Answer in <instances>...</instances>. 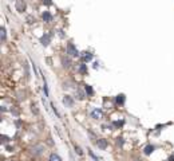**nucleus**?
Wrapping results in <instances>:
<instances>
[{"mask_svg":"<svg viewBox=\"0 0 174 161\" xmlns=\"http://www.w3.org/2000/svg\"><path fill=\"white\" fill-rule=\"evenodd\" d=\"M67 54H70L71 57H78L79 52H78L76 47L72 44V43H68V44H67Z\"/></svg>","mask_w":174,"mask_h":161,"instance_id":"obj_1","label":"nucleus"},{"mask_svg":"<svg viewBox=\"0 0 174 161\" xmlns=\"http://www.w3.org/2000/svg\"><path fill=\"white\" fill-rule=\"evenodd\" d=\"M15 7H16V10L19 11V12H24V11H26L27 4H26V2H24V0H16V4H15Z\"/></svg>","mask_w":174,"mask_h":161,"instance_id":"obj_2","label":"nucleus"},{"mask_svg":"<svg viewBox=\"0 0 174 161\" xmlns=\"http://www.w3.org/2000/svg\"><path fill=\"white\" fill-rule=\"evenodd\" d=\"M43 150H44V146H43V145H36V146L32 148V153L35 154V156H39V154H42Z\"/></svg>","mask_w":174,"mask_h":161,"instance_id":"obj_3","label":"nucleus"},{"mask_svg":"<svg viewBox=\"0 0 174 161\" xmlns=\"http://www.w3.org/2000/svg\"><path fill=\"white\" fill-rule=\"evenodd\" d=\"M40 42H42L43 46H48V43L51 42V35H48V34H44V35L40 38Z\"/></svg>","mask_w":174,"mask_h":161,"instance_id":"obj_4","label":"nucleus"},{"mask_svg":"<svg viewBox=\"0 0 174 161\" xmlns=\"http://www.w3.org/2000/svg\"><path fill=\"white\" fill-rule=\"evenodd\" d=\"M63 104L66 105V106L71 107V106H74V100L70 97V95H66V97L63 98Z\"/></svg>","mask_w":174,"mask_h":161,"instance_id":"obj_5","label":"nucleus"},{"mask_svg":"<svg viewBox=\"0 0 174 161\" xmlns=\"http://www.w3.org/2000/svg\"><path fill=\"white\" fill-rule=\"evenodd\" d=\"M97 145H98V148H101V149L103 150V149H106V148H107V141L103 140V138H101V140L97 141Z\"/></svg>","mask_w":174,"mask_h":161,"instance_id":"obj_6","label":"nucleus"},{"mask_svg":"<svg viewBox=\"0 0 174 161\" xmlns=\"http://www.w3.org/2000/svg\"><path fill=\"white\" fill-rule=\"evenodd\" d=\"M42 18H43V20H44V21H47V23H48V21H51V20H52V15L50 14L48 11H44V12H43Z\"/></svg>","mask_w":174,"mask_h":161,"instance_id":"obj_7","label":"nucleus"},{"mask_svg":"<svg viewBox=\"0 0 174 161\" xmlns=\"http://www.w3.org/2000/svg\"><path fill=\"white\" fill-rule=\"evenodd\" d=\"M102 110L101 109H95V110H92L91 111V116H92V118H101L102 117Z\"/></svg>","mask_w":174,"mask_h":161,"instance_id":"obj_8","label":"nucleus"},{"mask_svg":"<svg viewBox=\"0 0 174 161\" xmlns=\"http://www.w3.org/2000/svg\"><path fill=\"white\" fill-rule=\"evenodd\" d=\"M82 57H83V61L85 62H89L92 59V54H90V52H83Z\"/></svg>","mask_w":174,"mask_h":161,"instance_id":"obj_9","label":"nucleus"},{"mask_svg":"<svg viewBox=\"0 0 174 161\" xmlns=\"http://www.w3.org/2000/svg\"><path fill=\"white\" fill-rule=\"evenodd\" d=\"M115 101H117V104H118V105H123V104H125V95H123V94L118 95Z\"/></svg>","mask_w":174,"mask_h":161,"instance_id":"obj_10","label":"nucleus"},{"mask_svg":"<svg viewBox=\"0 0 174 161\" xmlns=\"http://www.w3.org/2000/svg\"><path fill=\"white\" fill-rule=\"evenodd\" d=\"M153 150H154V146H153V145H147V146L145 148V154H150Z\"/></svg>","mask_w":174,"mask_h":161,"instance_id":"obj_11","label":"nucleus"},{"mask_svg":"<svg viewBox=\"0 0 174 161\" xmlns=\"http://www.w3.org/2000/svg\"><path fill=\"white\" fill-rule=\"evenodd\" d=\"M50 161H62V160H60V157H59L58 154L52 153L51 156H50Z\"/></svg>","mask_w":174,"mask_h":161,"instance_id":"obj_12","label":"nucleus"},{"mask_svg":"<svg viewBox=\"0 0 174 161\" xmlns=\"http://www.w3.org/2000/svg\"><path fill=\"white\" fill-rule=\"evenodd\" d=\"M79 73H82V74H85V73H87V64H80L79 66Z\"/></svg>","mask_w":174,"mask_h":161,"instance_id":"obj_13","label":"nucleus"},{"mask_svg":"<svg viewBox=\"0 0 174 161\" xmlns=\"http://www.w3.org/2000/svg\"><path fill=\"white\" fill-rule=\"evenodd\" d=\"M85 90H86V94H89V95H92V93H94V90H92V87H91V86H89V85L86 86Z\"/></svg>","mask_w":174,"mask_h":161,"instance_id":"obj_14","label":"nucleus"},{"mask_svg":"<svg viewBox=\"0 0 174 161\" xmlns=\"http://www.w3.org/2000/svg\"><path fill=\"white\" fill-rule=\"evenodd\" d=\"M0 36H2L3 40L5 39V28H4V27H2V32H0Z\"/></svg>","mask_w":174,"mask_h":161,"instance_id":"obj_15","label":"nucleus"},{"mask_svg":"<svg viewBox=\"0 0 174 161\" xmlns=\"http://www.w3.org/2000/svg\"><path fill=\"white\" fill-rule=\"evenodd\" d=\"M89 153H90V156H91V157H92V159H94L95 161H99V159H98V157H97V156H95V154H94V153H92V152H91V150H90V152H89Z\"/></svg>","mask_w":174,"mask_h":161,"instance_id":"obj_16","label":"nucleus"},{"mask_svg":"<svg viewBox=\"0 0 174 161\" xmlns=\"http://www.w3.org/2000/svg\"><path fill=\"white\" fill-rule=\"evenodd\" d=\"M75 149H76V152H78V154H82V150H80L79 146H75Z\"/></svg>","mask_w":174,"mask_h":161,"instance_id":"obj_17","label":"nucleus"},{"mask_svg":"<svg viewBox=\"0 0 174 161\" xmlns=\"http://www.w3.org/2000/svg\"><path fill=\"white\" fill-rule=\"evenodd\" d=\"M118 145H123V141H122V138H118Z\"/></svg>","mask_w":174,"mask_h":161,"instance_id":"obj_18","label":"nucleus"},{"mask_svg":"<svg viewBox=\"0 0 174 161\" xmlns=\"http://www.w3.org/2000/svg\"><path fill=\"white\" fill-rule=\"evenodd\" d=\"M3 141H4V142H7V141H8V138L5 137V136H3Z\"/></svg>","mask_w":174,"mask_h":161,"instance_id":"obj_19","label":"nucleus"},{"mask_svg":"<svg viewBox=\"0 0 174 161\" xmlns=\"http://www.w3.org/2000/svg\"><path fill=\"white\" fill-rule=\"evenodd\" d=\"M170 161H174V157H170Z\"/></svg>","mask_w":174,"mask_h":161,"instance_id":"obj_20","label":"nucleus"}]
</instances>
